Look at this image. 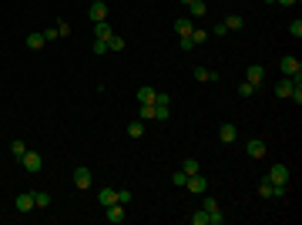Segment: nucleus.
Here are the masks:
<instances>
[{
	"mask_svg": "<svg viewBox=\"0 0 302 225\" xmlns=\"http://www.w3.org/2000/svg\"><path fill=\"white\" fill-rule=\"evenodd\" d=\"M279 71H282V77H299V74H302V64H299V57H292V54L279 57Z\"/></svg>",
	"mask_w": 302,
	"mask_h": 225,
	"instance_id": "1",
	"label": "nucleus"
},
{
	"mask_svg": "<svg viewBox=\"0 0 302 225\" xmlns=\"http://www.w3.org/2000/svg\"><path fill=\"white\" fill-rule=\"evenodd\" d=\"M20 165L30 171V175H37V171L44 168V158H40V151H24V155H20Z\"/></svg>",
	"mask_w": 302,
	"mask_h": 225,
	"instance_id": "2",
	"label": "nucleus"
},
{
	"mask_svg": "<svg viewBox=\"0 0 302 225\" xmlns=\"http://www.w3.org/2000/svg\"><path fill=\"white\" fill-rule=\"evenodd\" d=\"M168 104H171V97H168L165 91H158V94H154V118H158V121H168V114H171Z\"/></svg>",
	"mask_w": 302,
	"mask_h": 225,
	"instance_id": "3",
	"label": "nucleus"
},
{
	"mask_svg": "<svg viewBox=\"0 0 302 225\" xmlns=\"http://www.w3.org/2000/svg\"><path fill=\"white\" fill-rule=\"evenodd\" d=\"M259 195H262V198H282L285 185H272L269 178H262V182H259Z\"/></svg>",
	"mask_w": 302,
	"mask_h": 225,
	"instance_id": "4",
	"label": "nucleus"
},
{
	"mask_svg": "<svg viewBox=\"0 0 302 225\" xmlns=\"http://www.w3.org/2000/svg\"><path fill=\"white\" fill-rule=\"evenodd\" d=\"M265 178H269L272 185H289V165H272Z\"/></svg>",
	"mask_w": 302,
	"mask_h": 225,
	"instance_id": "5",
	"label": "nucleus"
},
{
	"mask_svg": "<svg viewBox=\"0 0 302 225\" xmlns=\"http://www.w3.org/2000/svg\"><path fill=\"white\" fill-rule=\"evenodd\" d=\"M185 188H188L191 195H205V188H208V178L198 171V175H188V182H185Z\"/></svg>",
	"mask_w": 302,
	"mask_h": 225,
	"instance_id": "6",
	"label": "nucleus"
},
{
	"mask_svg": "<svg viewBox=\"0 0 302 225\" xmlns=\"http://www.w3.org/2000/svg\"><path fill=\"white\" fill-rule=\"evenodd\" d=\"M14 208H17L20 215H30V212H34V192H24V195H17V202H14Z\"/></svg>",
	"mask_w": 302,
	"mask_h": 225,
	"instance_id": "7",
	"label": "nucleus"
},
{
	"mask_svg": "<svg viewBox=\"0 0 302 225\" xmlns=\"http://www.w3.org/2000/svg\"><path fill=\"white\" fill-rule=\"evenodd\" d=\"M124 219H128V205H121V202H114V205H108V222L121 225Z\"/></svg>",
	"mask_w": 302,
	"mask_h": 225,
	"instance_id": "8",
	"label": "nucleus"
},
{
	"mask_svg": "<svg viewBox=\"0 0 302 225\" xmlns=\"http://www.w3.org/2000/svg\"><path fill=\"white\" fill-rule=\"evenodd\" d=\"M74 185H77V188H91V185H94V175H91V168H84V165H81V168H74Z\"/></svg>",
	"mask_w": 302,
	"mask_h": 225,
	"instance_id": "9",
	"label": "nucleus"
},
{
	"mask_svg": "<svg viewBox=\"0 0 302 225\" xmlns=\"http://www.w3.org/2000/svg\"><path fill=\"white\" fill-rule=\"evenodd\" d=\"M88 20H91V24L108 20V3H94V0H91V7H88Z\"/></svg>",
	"mask_w": 302,
	"mask_h": 225,
	"instance_id": "10",
	"label": "nucleus"
},
{
	"mask_svg": "<svg viewBox=\"0 0 302 225\" xmlns=\"http://www.w3.org/2000/svg\"><path fill=\"white\" fill-rule=\"evenodd\" d=\"M245 81L252 84V88H259V84L265 81V67H262V64H252V67L245 71Z\"/></svg>",
	"mask_w": 302,
	"mask_h": 225,
	"instance_id": "11",
	"label": "nucleus"
},
{
	"mask_svg": "<svg viewBox=\"0 0 302 225\" xmlns=\"http://www.w3.org/2000/svg\"><path fill=\"white\" fill-rule=\"evenodd\" d=\"M245 151H248V158H265V141L262 138H252L245 145Z\"/></svg>",
	"mask_w": 302,
	"mask_h": 225,
	"instance_id": "12",
	"label": "nucleus"
},
{
	"mask_svg": "<svg viewBox=\"0 0 302 225\" xmlns=\"http://www.w3.org/2000/svg\"><path fill=\"white\" fill-rule=\"evenodd\" d=\"M292 88H296V77H282V81L275 84V97H289Z\"/></svg>",
	"mask_w": 302,
	"mask_h": 225,
	"instance_id": "13",
	"label": "nucleus"
},
{
	"mask_svg": "<svg viewBox=\"0 0 302 225\" xmlns=\"http://www.w3.org/2000/svg\"><path fill=\"white\" fill-rule=\"evenodd\" d=\"M218 138H222V141H225V145H232V141H235V138H239V128H235V125H222V128H218Z\"/></svg>",
	"mask_w": 302,
	"mask_h": 225,
	"instance_id": "14",
	"label": "nucleus"
},
{
	"mask_svg": "<svg viewBox=\"0 0 302 225\" xmlns=\"http://www.w3.org/2000/svg\"><path fill=\"white\" fill-rule=\"evenodd\" d=\"M111 34H114V31H111L108 20H97V24H94V40H108Z\"/></svg>",
	"mask_w": 302,
	"mask_h": 225,
	"instance_id": "15",
	"label": "nucleus"
},
{
	"mask_svg": "<svg viewBox=\"0 0 302 225\" xmlns=\"http://www.w3.org/2000/svg\"><path fill=\"white\" fill-rule=\"evenodd\" d=\"M44 44H47V40H44V31H30V34H27V47H30V51H40Z\"/></svg>",
	"mask_w": 302,
	"mask_h": 225,
	"instance_id": "16",
	"label": "nucleus"
},
{
	"mask_svg": "<svg viewBox=\"0 0 302 225\" xmlns=\"http://www.w3.org/2000/svg\"><path fill=\"white\" fill-rule=\"evenodd\" d=\"M154 88L151 84H145V88H138V104H154Z\"/></svg>",
	"mask_w": 302,
	"mask_h": 225,
	"instance_id": "17",
	"label": "nucleus"
},
{
	"mask_svg": "<svg viewBox=\"0 0 302 225\" xmlns=\"http://www.w3.org/2000/svg\"><path fill=\"white\" fill-rule=\"evenodd\" d=\"M97 202H101L104 208L114 205V202H118V192H114V188H101V192H97Z\"/></svg>",
	"mask_w": 302,
	"mask_h": 225,
	"instance_id": "18",
	"label": "nucleus"
},
{
	"mask_svg": "<svg viewBox=\"0 0 302 225\" xmlns=\"http://www.w3.org/2000/svg\"><path fill=\"white\" fill-rule=\"evenodd\" d=\"M191 27H195V24H191L188 17H178V20H175V34H178V37H188Z\"/></svg>",
	"mask_w": 302,
	"mask_h": 225,
	"instance_id": "19",
	"label": "nucleus"
},
{
	"mask_svg": "<svg viewBox=\"0 0 302 225\" xmlns=\"http://www.w3.org/2000/svg\"><path fill=\"white\" fill-rule=\"evenodd\" d=\"M188 14H191V17H205V14H208V3H205V0H191V3H188Z\"/></svg>",
	"mask_w": 302,
	"mask_h": 225,
	"instance_id": "20",
	"label": "nucleus"
},
{
	"mask_svg": "<svg viewBox=\"0 0 302 225\" xmlns=\"http://www.w3.org/2000/svg\"><path fill=\"white\" fill-rule=\"evenodd\" d=\"M188 37H191V44L198 47V44H205V40H208V31H202V27H191V34H188Z\"/></svg>",
	"mask_w": 302,
	"mask_h": 225,
	"instance_id": "21",
	"label": "nucleus"
},
{
	"mask_svg": "<svg viewBox=\"0 0 302 225\" xmlns=\"http://www.w3.org/2000/svg\"><path fill=\"white\" fill-rule=\"evenodd\" d=\"M34 205H37V208H47V205H51V195H47L44 188H37V192H34Z\"/></svg>",
	"mask_w": 302,
	"mask_h": 225,
	"instance_id": "22",
	"label": "nucleus"
},
{
	"mask_svg": "<svg viewBox=\"0 0 302 225\" xmlns=\"http://www.w3.org/2000/svg\"><path fill=\"white\" fill-rule=\"evenodd\" d=\"M128 134H131V138H141V134H145V121H141V118H134L131 125H128Z\"/></svg>",
	"mask_w": 302,
	"mask_h": 225,
	"instance_id": "23",
	"label": "nucleus"
},
{
	"mask_svg": "<svg viewBox=\"0 0 302 225\" xmlns=\"http://www.w3.org/2000/svg\"><path fill=\"white\" fill-rule=\"evenodd\" d=\"M181 171H185V175H198V171H202V165H198L195 158H185V161H181Z\"/></svg>",
	"mask_w": 302,
	"mask_h": 225,
	"instance_id": "24",
	"label": "nucleus"
},
{
	"mask_svg": "<svg viewBox=\"0 0 302 225\" xmlns=\"http://www.w3.org/2000/svg\"><path fill=\"white\" fill-rule=\"evenodd\" d=\"M222 24H225L228 31H242V17H239V14H228V17L222 20Z\"/></svg>",
	"mask_w": 302,
	"mask_h": 225,
	"instance_id": "25",
	"label": "nucleus"
},
{
	"mask_svg": "<svg viewBox=\"0 0 302 225\" xmlns=\"http://www.w3.org/2000/svg\"><path fill=\"white\" fill-rule=\"evenodd\" d=\"M108 51H114V54H118V51H124V37L111 34V37H108Z\"/></svg>",
	"mask_w": 302,
	"mask_h": 225,
	"instance_id": "26",
	"label": "nucleus"
},
{
	"mask_svg": "<svg viewBox=\"0 0 302 225\" xmlns=\"http://www.w3.org/2000/svg\"><path fill=\"white\" fill-rule=\"evenodd\" d=\"M191 225H208V212H205V208L191 212Z\"/></svg>",
	"mask_w": 302,
	"mask_h": 225,
	"instance_id": "27",
	"label": "nucleus"
},
{
	"mask_svg": "<svg viewBox=\"0 0 302 225\" xmlns=\"http://www.w3.org/2000/svg\"><path fill=\"white\" fill-rule=\"evenodd\" d=\"M24 151H27V145H24L20 138H14V141H10V155H14V158H20Z\"/></svg>",
	"mask_w": 302,
	"mask_h": 225,
	"instance_id": "28",
	"label": "nucleus"
},
{
	"mask_svg": "<svg viewBox=\"0 0 302 225\" xmlns=\"http://www.w3.org/2000/svg\"><path fill=\"white\" fill-rule=\"evenodd\" d=\"M54 27H57V37H71V24L67 20H57Z\"/></svg>",
	"mask_w": 302,
	"mask_h": 225,
	"instance_id": "29",
	"label": "nucleus"
},
{
	"mask_svg": "<svg viewBox=\"0 0 302 225\" xmlns=\"http://www.w3.org/2000/svg\"><path fill=\"white\" fill-rule=\"evenodd\" d=\"M138 118H141V121L154 118V104H141V108H138Z\"/></svg>",
	"mask_w": 302,
	"mask_h": 225,
	"instance_id": "30",
	"label": "nucleus"
},
{
	"mask_svg": "<svg viewBox=\"0 0 302 225\" xmlns=\"http://www.w3.org/2000/svg\"><path fill=\"white\" fill-rule=\"evenodd\" d=\"M225 222V215H222V208H215V212H208V225H222Z\"/></svg>",
	"mask_w": 302,
	"mask_h": 225,
	"instance_id": "31",
	"label": "nucleus"
},
{
	"mask_svg": "<svg viewBox=\"0 0 302 225\" xmlns=\"http://www.w3.org/2000/svg\"><path fill=\"white\" fill-rule=\"evenodd\" d=\"M289 34H292V37H296V40L302 37V20H299V17H296V20H292V24H289Z\"/></svg>",
	"mask_w": 302,
	"mask_h": 225,
	"instance_id": "32",
	"label": "nucleus"
},
{
	"mask_svg": "<svg viewBox=\"0 0 302 225\" xmlns=\"http://www.w3.org/2000/svg\"><path fill=\"white\" fill-rule=\"evenodd\" d=\"M191 77H195V81H208V77H211V71H208V67H195V71H191Z\"/></svg>",
	"mask_w": 302,
	"mask_h": 225,
	"instance_id": "33",
	"label": "nucleus"
},
{
	"mask_svg": "<svg viewBox=\"0 0 302 225\" xmlns=\"http://www.w3.org/2000/svg\"><path fill=\"white\" fill-rule=\"evenodd\" d=\"M131 192H128V188H121V192H118V202H121V205H131Z\"/></svg>",
	"mask_w": 302,
	"mask_h": 225,
	"instance_id": "34",
	"label": "nucleus"
},
{
	"mask_svg": "<svg viewBox=\"0 0 302 225\" xmlns=\"http://www.w3.org/2000/svg\"><path fill=\"white\" fill-rule=\"evenodd\" d=\"M239 94H242V97H252V94H255V88H252L248 81H242V84H239Z\"/></svg>",
	"mask_w": 302,
	"mask_h": 225,
	"instance_id": "35",
	"label": "nucleus"
},
{
	"mask_svg": "<svg viewBox=\"0 0 302 225\" xmlns=\"http://www.w3.org/2000/svg\"><path fill=\"white\" fill-rule=\"evenodd\" d=\"M171 182H175V185H181V188H185V182H188V175H185V171H175V175H171Z\"/></svg>",
	"mask_w": 302,
	"mask_h": 225,
	"instance_id": "36",
	"label": "nucleus"
},
{
	"mask_svg": "<svg viewBox=\"0 0 302 225\" xmlns=\"http://www.w3.org/2000/svg\"><path fill=\"white\" fill-rule=\"evenodd\" d=\"M211 34H215V37H225L228 27H225V24H215V27H211Z\"/></svg>",
	"mask_w": 302,
	"mask_h": 225,
	"instance_id": "37",
	"label": "nucleus"
},
{
	"mask_svg": "<svg viewBox=\"0 0 302 225\" xmlns=\"http://www.w3.org/2000/svg\"><path fill=\"white\" fill-rule=\"evenodd\" d=\"M94 54H108V40H94Z\"/></svg>",
	"mask_w": 302,
	"mask_h": 225,
	"instance_id": "38",
	"label": "nucleus"
},
{
	"mask_svg": "<svg viewBox=\"0 0 302 225\" xmlns=\"http://www.w3.org/2000/svg\"><path fill=\"white\" fill-rule=\"evenodd\" d=\"M178 44H181V51H195V44H191V37H181Z\"/></svg>",
	"mask_w": 302,
	"mask_h": 225,
	"instance_id": "39",
	"label": "nucleus"
},
{
	"mask_svg": "<svg viewBox=\"0 0 302 225\" xmlns=\"http://www.w3.org/2000/svg\"><path fill=\"white\" fill-rule=\"evenodd\" d=\"M202 208H205V212H215V208H218V202H215V198H205V205H202Z\"/></svg>",
	"mask_w": 302,
	"mask_h": 225,
	"instance_id": "40",
	"label": "nucleus"
},
{
	"mask_svg": "<svg viewBox=\"0 0 302 225\" xmlns=\"http://www.w3.org/2000/svg\"><path fill=\"white\" fill-rule=\"evenodd\" d=\"M275 3H282V7H296L299 0H275Z\"/></svg>",
	"mask_w": 302,
	"mask_h": 225,
	"instance_id": "41",
	"label": "nucleus"
},
{
	"mask_svg": "<svg viewBox=\"0 0 302 225\" xmlns=\"http://www.w3.org/2000/svg\"><path fill=\"white\" fill-rule=\"evenodd\" d=\"M178 3H185V7H188V3H191V0H178Z\"/></svg>",
	"mask_w": 302,
	"mask_h": 225,
	"instance_id": "42",
	"label": "nucleus"
},
{
	"mask_svg": "<svg viewBox=\"0 0 302 225\" xmlns=\"http://www.w3.org/2000/svg\"><path fill=\"white\" fill-rule=\"evenodd\" d=\"M94 3H108V0H94Z\"/></svg>",
	"mask_w": 302,
	"mask_h": 225,
	"instance_id": "43",
	"label": "nucleus"
},
{
	"mask_svg": "<svg viewBox=\"0 0 302 225\" xmlns=\"http://www.w3.org/2000/svg\"><path fill=\"white\" fill-rule=\"evenodd\" d=\"M265 3H275V0H265Z\"/></svg>",
	"mask_w": 302,
	"mask_h": 225,
	"instance_id": "44",
	"label": "nucleus"
}]
</instances>
